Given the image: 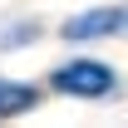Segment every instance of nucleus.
Returning <instances> with one entry per match:
<instances>
[{"mask_svg": "<svg viewBox=\"0 0 128 128\" xmlns=\"http://www.w3.org/2000/svg\"><path fill=\"white\" fill-rule=\"evenodd\" d=\"M49 89H54V94H69V98L98 104V98L118 94V74H113V64H104V59H64V64L49 69Z\"/></svg>", "mask_w": 128, "mask_h": 128, "instance_id": "nucleus-1", "label": "nucleus"}, {"mask_svg": "<svg viewBox=\"0 0 128 128\" xmlns=\"http://www.w3.org/2000/svg\"><path fill=\"white\" fill-rule=\"evenodd\" d=\"M113 34H128V5H98V10H84L59 25V40H69V44L113 40Z\"/></svg>", "mask_w": 128, "mask_h": 128, "instance_id": "nucleus-2", "label": "nucleus"}, {"mask_svg": "<svg viewBox=\"0 0 128 128\" xmlns=\"http://www.w3.org/2000/svg\"><path fill=\"white\" fill-rule=\"evenodd\" d=\"M34 104H40V89H34V84H15V79H0V118L30 113Z\"/></svg>", "mask_w": 128, "mask_h": 128, "instance_id": "nucleus-3", "label": "nucleus"}, {"mask_svg": "<svg viewBox=\"0 0 128 128\" xmlns=\"http://www.w3.org/2000/svg\"><path fill=\"white\" fill-rule=\"evenodd\" d=\"M34 34H40V30H34V25H25V30H10L5 40H0V44H30Z\"/></svg>", "mask_w": 128, "mask_h": 128, "instance_id": "nucleus-4", "label": "nucleus"}]
</instances>
